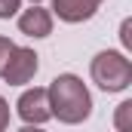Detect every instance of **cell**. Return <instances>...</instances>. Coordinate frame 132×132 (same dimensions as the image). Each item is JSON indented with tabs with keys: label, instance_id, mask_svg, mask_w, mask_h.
Segmentation results:
<instances>
[{
	"label": "cell",
	"instance_id": "obj_1",
	"mask_svg": "<svg viewBox=\"0 0 132 132\" xmlns=\"http://www.w3.org/2000/svg\"><path fill=\"white\" fill-rule=\"evenodd\" d=\"M46 95H49V114L59 123L77 126V123L89 120V114H92V95L77 74H59L46 86Z\"/></svg>",
	"mask_w": 132,
	"mask_h": 132
},
{
	"label": "cell",
	"instance_id": "obj_2",
	"mask_svg": "<svg viewBox=\"0 0 132 132\" xmlns=\"http://www.w3.org/2000/svg\"><path fill=\"white\" fill-rule=\"evenodd\" d=\"M89 77L101 92H123L132 86V62L117 49H104L92 59Z\"/></svg>",
	"mask_w": 132,
	"mask_h": 132
},
{
	"label": "cell",
	"instance_id": "obj_3",
	"mask_svg": "<svg viewBox=\"0 0 132 132\" xmlns=\"http://www.w3.org/2000/svg\"><path fill=\"white\" fill-rule=\"evenodd\" d=\"M37 71H40V55L34 52L31 46H12V52H9L6 68H3L0 77H3L9 86H25V83L34 80Z\"/></svg>",
	"mask_w": 132,
	"mask_h": 132
},
{
	"label": "cell",
	"instance_id": "obj_4",
	"mask_svg": "<svg viewBox=\"0 0 132 132\" xmlns=\"http://www.w3.org/2000/svg\"><path fill=\"white\" fill-rule=\"evenodd\" d=\"M15 114L22 123L28 126H43L52 114H49V95H46V86H31L25 89L19 101H15Z\"/></svg>",
	"mask_w": 132,
	"mask_h": 132
},
{
	"label": "cell",
	"instance_id": "obj_5",
	"mask_svg": "<svg viewBox=\"0 0 132 132\" xmlns=\"http://www.w3.org/2000/svg\"><path fill=\"white\" fill-rule=\"evenodd\" d=\"M15 15H19V31L25 34V37L43 40V37L52 34V12L43 9L40 3H31L28 9H22V12H15Z\"/></svg>",
	"mask_w": 132,
	"mask_h": 132
},
{
	"label": "cell",
	"instance_id": "obj_6",
	"mask_svg": "<svg viewBox=\"0 0 132 132\" xmlns=\"http://www.w3.org/2000/svg\"><path fill=\"white\" fill-rule=\"evenodd\" d=\"M104 0H52V15H59L62 22L68 25H80V22H89L95 12H98V6Z\"/></svg>",
	"mask_w": 132,
	"mask_h": 132
},
{
	"label": "cell",
	"instance_id": "obj_7",
	"mask_svg": "<svg viewBox=\"0 0 132 132\" xmlns=\"http://www.w3.org/2000/svg\"><path fill=\"white\" fill-rule=\"evenodd\" d=\"M114 126L120 132H126V129H132V101L126 98L123 104H117V114H114Z\"/></svg>",
	"mask_w": 132,
	"mask_h": 132
},
{
	"label": "cell",
	"instance_id": "obj_8",
	"mask_svg": "<svg viewBox=\"0 0 132 132\" xmlns=\"http://www.w3.org/2000/svg\"><path fill=\"white\" fill-rule=\"evenodd\" d=\"M22 9V0H0V19H12Z\"/></svg>",
	"mask_w": 132,
	"mask_h": 132
},
{
	"label": "cell",
	"instance_id": "obj_9",
	"mask_svg": "<svg viewBox=\"0 0 132 132\" xmlns=\"http://www.w3.org/2000/svg\"><path fill=\"white\" fill-rule=\"evenodd\" d=\"M12 40L9 37H0V74H3V68H6V59H9V52H12Z\"/></svg>",
	"mask_w": 132,
	"mask_h": 132
},
{
	"label": "cell",
	"instance_id": "obj_10",
	"mask_svg": "<svg viewBox=\"0 0 132 132\" xmlns=\"http://www.w3.org/2000/svg\"><path fill=\"white\" fill-rule=\"evenodd\" d=\"M120 40H123L126 49L132 46V19H123V25H120Z\"/></svg>",
	"mask_w": 132,
	"mask_h": 132
},
{
	"label": "cell",
	"instance_id": "obj_11",
	"mask_svg": "<svg viewBox=\"0 0 132 132\" xmlns=\"http://www.w3.org/2000/svg\"><path fill=\"white\" fill-rule=\"evenodd\" d=\"M9 126V104H6V98L0 95V132Z\"/></svg>",
	"mask_w": 132,
	"mask_h": 132
},
{
	"label": "cell",
	"instance_id": "obj_12",
	"mask_svg": "<svg viewBox=\"0 0 132 132\" xmlns=\"http://www.w3.org/2000/svg\"><path fill=\"white\" fill-rule=\"evenodd\" d=\"M31 3H40V0H31Z\"/></svg>",
	"mask_w": 132,
	"mask_h": 132
}]
</instances>
